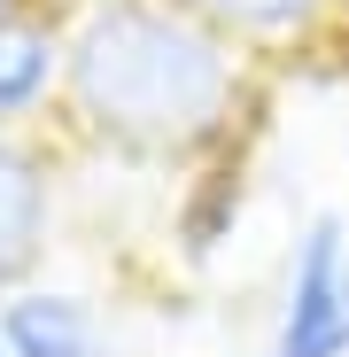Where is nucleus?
<instances>
[{
    "label": "nucleus",
    "mask_w": 349,
    "mask_h": 357,
    "mask_svg": "<svg viewBox=\"0 0 349 357\" xmlns=\"http://www.w3.org/2000/svg\"><path fill=\"white\" fill-rule=\"evenodd\" d=\"M70 116L116 155H202L241 125V47L179 0H93L63 39Z\"/></svg>",
    "instance_id": "obj_1"
},
{
    "label": "nucleus",
    "mask_w": 349,
    "mask_h": 357,
    "mask_svg": "<svg viewBox=\"0 0 349 357\" xmlns=\"http://www.w3.org/2000/svg\"><path fill=\"white\" fill-rule=\"evenodd\" d=\"M256 357H349V210H311L295 225Z\"/></svg>",
    "instance_id": "obj_2"
},
{
    "label": "nucleus",
    "mask_w": 349,
    "mask_h": 357,
    "mask_svg": "<svg viewBox=\"0 0 349 357\" xmlns=\"http://www.w3.org/2000/svg\"><path fill=\"white\" fill-rule=\"evenodd\" d=\"M0 342L8 357H109L93 303L70 287H16L0 303Z\"/></svg>",
    "instance_id": "obj_3"
},
{
    "label": "nucleus",
    "mask_w": 349,
    "mask_h": 357,
    "mask_svg": "<svg viewBox=\"0 0 349 357\" xmlns=\"http://www.w3.org/2000/svg\"><path fill=\"white\" fill-rule=\"evenodd\" d=\"M54 233V187H47V163L0 132V287H16L39 249Z\"/></svg>",
    "instance_id": "obj_4"
},
{
    "label": "nucleus",
    "mask_w": 349,
    "mask_h": 357,
    "mask_svg": "<svg viewBox=\"0 0 349 357\" xmlns=\"http://www.w3.org/2000/svg\"><path fill=\"white\" fill-rule=\"evenodd\" d=\"M187 16H202L210 31H225L233 47H295L311 31H326L349 0H179Z\"/></svg>",
    "instance_id": "obj_5"
},
{
    "label": "nucleus",
    "mask_w": 349,
    "mask_h": 357,
    "mask_svg": "<svg viewBox=\"0 0 349 357\" xmlns=\"http://www.w3.org/2000/svg\"><path fill=\"white\" fill-rule=\"evenodd\" d=\"M54 86H63V31L0 16V125L31 116Z\"/></svg>",
    "instance_id": "obj_6"
},
{
    "label": "nucleus",
    "mask_w": 349,
    "mask_h": 357,
    "mask_svg": "<svg viewBox=\"0 0 349 357\" xmlns=\"http://www.w3.org/2000/svg\"><path fill=\"white\" fill-rule=\"evenodd\" d=\"M233 218H241V171H202L194 178V195H187V210H179V241H187V257H210L225 233H233Z\"/></svg>",
    "instance_id": "obj_7"
},
{
    "label": "nucleus",
    "mask_w": 349,
    "mask_h": 357,
    "mask_svg": "<svg viewBox=\"0 0 349 357\" xmlns=\"http://www.w3.org/2000/svg\"><path fill=\"white\" fill-rule=\"evenodd\" d=\"M0 357H8V342H0Z\"/></svg>",
    "instance_id": "obj_8"
}]
</instances>
